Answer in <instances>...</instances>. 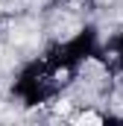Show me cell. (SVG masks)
Here are the masks:
<instances>
[{
    "instance_id": "obj_1",
    "label": "cell",
    "mask_w": 123,
    "mask_h": 126,
    "mask_svg": "<svg viewBox=\"0 0 123 126\" xmlns=\"http://www.w3.org/2000/svg\"><path fill=\"white\" fill-rule=\"evenodd\" d=\"M79 123H100V114H91V111H85V114H79Z\"/></svg>"
}]
</instances>
